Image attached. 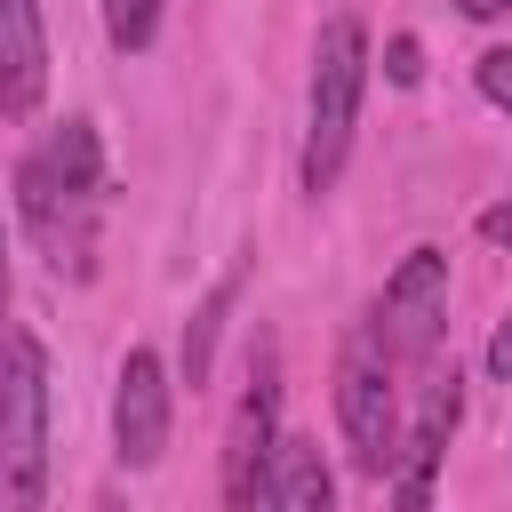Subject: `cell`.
<instances>
[{
  "label": "cell",
  "instance_id": "5",
  "mask_svg": "<svg viewBox=\"0 0 512 512\" xmlns=\"http://www.w3.org/2000/svg\"><path fill=\"white\" fill-rule=\"evenodd\" d=\"M336 424H344V448L368 480H384L400 464V400H392V352L360 328L336 360Z\"/></svg>",
  "mask_w": 512,
  "mask_h": 512
},
{
  "label": "cell",
  "instance_id": "9",
  "mask_svg": "<svg viewBox=\"0 0 512 512\" xmlns=\"http://www.w3.org/2000/svg\"><path fill=\"white\" fill-rule=\"evenodd\" d=\"M48 96V24L40 0H0V120H32Z\"/></svg>",
  "mask_w": 512,
  "mask_h": 512
},
{
  "label": "cell",
  "instance_id": "6",
  "mask_svg": "<svg viewBox=\"0 0 512 512\" xmlns=\"http://www.w3.org/2000/svg\"><path fill=\"white\" fill-rule=\"evenodd\" d=\"M368 336H376L392 360H424V352L448 336V248L424 240V248H408V256L392 264Z\"/></svg>",
  "mask_w": 512,
  "mask_h": 512
},
{
  "label": "cell",
  "instance_id": "12",
  "mask_svg": "<svg viewBox=\"0 0 512 512\" xmlns=\"http://www.w3.org/2000/svg\"><path fill=\"white\" fill-rule=\"evenodd\" d=\"M104 32L120 56H144L160 40V0H104Z\"/></svg>",
  "mask_w": 512,
  "mask_h": 512
},
{
  "label": "cell",
  "instance_id": "4",
  "mask_svg": "<svg viewBox=\"0 0 512 512\" xmlns=\"http://www.w3.org/2000/svg\"><path fill=\"white\" fill-rule=\"evenodd\" d=\"M280 440H288V432H280V352H272V336H256L248 384H240L232 424H224V464H216L224 512H256V504H264V480H272Z\"/></svg>",
  "mask_w": 512,
  "mask_h": 512
},
{
  "label": "cell",
  "instance_id": "18",
  "mask_svg": "<svg viewBox=\"0 0 512 512\" xmlns=\"http://www.w3.org/2000/svg\"><path fill=\"white\" fill-rule=\"evenodd\" d=\"M0 320H8V216H0ZM8 336V328H0Z\"/></svg>",
  "mask_w": 512,
  "mask_h": 512
},
{
  "label": "cell",
  "instance_id": "2",
  "mask_svg": "<svg viewBox=\"0 0 512 512\" xmlns=\"http://www.w3.org/2000/svg\"><path fill=\"white\" fill-rule=\"evenodd\" d=\"M360 96H368V24L360 16H328L320 40H312V88H304V152H296V176L304 192H336L344 160H352V136H360Z\"/></svg>",
  "mask_w": 512,
  "mask_h": 512
},
{
  "label": "cell",
  "instance_id": "3",
  "mask_svg": "<svg viewBox=\"0 0 512 512\" xmlns=\"http://www.w3.org/2000/svg\"><path fill=\"white\" fill-rule=\"evenodd\" d=\"M0 512H48V344L0 336Z\"/></svg>",
  "mask_w": 512,
  "mask_h": 512
},
{
  "label": "cell",
  "instance_id": "7",
  "mask_svg": "<svg viewBox=\"0 0 512 512\" xmlns=\"http://www.w3.org/2000/svg\"><path fill=\"white\" fill-rule=\"evenodd\" d=\"M168 416H176V376L152 344H128L120 384H112V456L128 472H152L168 456Z\"/></svg>",
  "mask_w": 512,
  "mask_h": 512
},
{
  "label": "cell",
  "instance_id": "11",
  "mask_svg": "<svg viewBox=\"0 0 512 512\" xmlns=\"http://www.w3.org/2000/svg\"><path fill=\"white\" fill-rule=\"evenodd\" d=\"M240 288H248V264H232L200 304H192V320H184V360H176V384H208V368H216V336H224V320H232V304H240Z\"/></svg>",
  "mask_w": 512,
  "mask_h": 512
},
{
  "label": "cell",
  "instance_id": "10",
  "mask_svg": "<svg viewBox=\"0 0 512 512\" xmlns=\"http://www.w3.org/2000/svg\"><path fill=\"white\" fill-rule=\"evenodd\" d=\"M256 512H336V472L320 456V440L288 432L280 456H272V480H264V504Z\"/></svg>",
  "mask_w": 512,
  "mask_h": 512
},
{
  "label": "cell",
  "instance_id": "8",
  "mask_svg": "<svg viewBox=\"0 0 512 512\" xmlns=\"http://www.w3.org/2000/svg\"><path fill=\"white\" fill-rule=\"evenodd\" d=\"M456 424H464V384H456V368H448V376L424 392V408H416V424H408V440H400V464H392V512H432L440 456H448Z\"/></svg>",
  "mask_w": 512,
  "mask_h": 512
},
{
  "label": "cell",
  "instance_id": "13",
  "mask_svg": "<svg viewBox=\"0 0 512 512\" xmlns=\"http://www.w3.org/2000/svg\"><path fill=\"white\" fill-rule=\"evenodd\" d=\"M384 80H392V88H416V80H424V48H416V32H392V40H384Z\"/></svg>",
  "mask_w": 512,
  "mask_h": 512
},
{
  "label": "cell",
  "instance_id": "17",
  "mask_svg": "<svg viewBox=\"0 0 512 512\" xmlns=\"http://www.w3.org/2000/svg\"><path fill=\"white\" fill-rule=\"evenodd\" d=\"M472 24H496V16H512V0H456Z\"/></svg>",
  "mask_w": 512,
  "mask_h": 512
},
{
  "label": "cell",
  "instance_id": "15",
  "mask_svg": "<svg viewBox=\"0 0 512 512\" xmlns=\"http://www.w3.org/2000/svg\"><path fill=\"white\" fill-rule=\"evenodd\" d=\"M488 376L496 384H512V312L496 320V336H488Z\"/></svg>",
  "mask_w": 512,
  "mask_h": 512
},
{
  "label": "cell",
  "instance_id": "16",
  "mask_svg": "<svg viewBox=\"0 0 512 512\" xmlns=\"http://www.w3.org/2000/svg\"><path fill=\"white\" fill-rule=\"evenodd\" d=\"M480 240H488V248H512V200L480 208Z\"/></svg>",
  "mask_w": 512,
  "mask_h": 512
},
{
  "label": "cell",
  "instance_id": "14",
  "mask_svg": "<svg viewBox=\"0 0 512 512\" xmlns=\"http://www.w3.org/2000/svg\"><path fill=\"white\" fill-rule=\"evenodd\" d=\"M472 80H480V96H488L496 112H512V48H488V56L472 64Z\"/></svg>",
  "mask_w": 512,
  "mask_h": 512
},
{
  "label": "cell",
  "instance_id": "1",
  "mask_svg": "<svg viewBox=\"0 0 512 512\" xmlns=\"http://www.w3.org/2000/svg\"><path fill=\"white\" fill-rule=\"evenodd\" d=\"M104 136L96 120H64L48 128L24 160H16V216L32 232V248L48 256V272L88 280L96 272V224H104Z\"/></svg>",
  "mask_w": 512,
  "mask_h": 512
}]
</instances>
